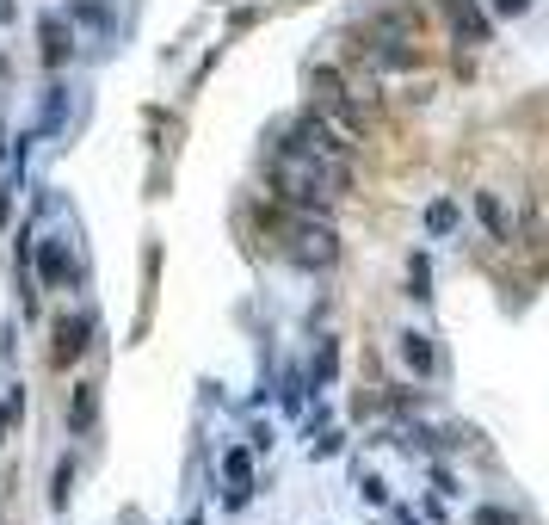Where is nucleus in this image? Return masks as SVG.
<instances>
[{
    "mask_svg": "<svg viewBox=\"0 0 549 525\" xmlns=\"http://www.w3.org/2000/svg\"><path fill=\"white\" fill-rule=\"evenodd\" d=\"M284 149H303V155H321V161H346V155H352V136H346L334 118H321V112H303Z\"/></svg>",
    "mask_w": 549,
    "mask_h": 525,
    "instance_id": "nucleus-1",
    "label": "nucleus"
},
{
    "mask_svg": "<svg viewBox=\"0 0 549 525\" xmlns=\"http://www.w3.org/2000/svg\"><path fill=\"white\" fill-rule=\"evenodd\" d=\"M315 112H321V118H334L346 136H358V130H364V105L346 93L340 68H315Z\"/></svg>",
    "mask_w": 549,
    "mask_h": 525,
    "instance_id": "nucleus-2",
    "label": "nucleus"
},
{
    "mask_svg": "<svg viewBox=\"0 0 549 525\" xmlns=\"http://www.w3.org/2000/svg\"><path fill=\"white\" fill-rule=\"evenodd\" d=\"M284 235H290V260H297V266H334L340 260V241H334V229H327L321 217L290 223Z\"/></svg>",
    "mask_w": 549,
    "mask_h": 525,
    "instance_id": "nucleus-3",
    "label": "nucleus"
},
{
    "mask_svg": "<svg viewBox=\"0 0 549 525\" xmlns=\"http://www.w3.org/2000/svg\"><path fill=\"white\" fill-rule=\"evenodd\" d=\"M93 334H99V322L81 309V315H62L56 322V346H50V365H75L87 346H93Z\"/></svg>",
    "mask_w": 549,
    "mask_h": 525,
    "instance_id": "nucleus-4",
    "label": "nucleus"
},
{
    "mask_svg": "<svg viewBox=\"0 0 549 525\" xmlns=\"http://www.w3.org/2000/svg\"><path fill=\"white\" fill-rule=\"evenodd\" d=\"M445 19L457 31V44H488L494 38V19H488L482 0H445Z\"/></svg>",
    "mask_w": 549,
    "mask_h": 525,
    "instance_id": "nucleus-5",
    "label": "nucleus"
},
{
    "mask_svg": "<svg viewBox=\"0 0 549 525\" xmlns=\"http://www.w3.org/2000/svg\"><path fill=\"white\" fill-rule=\"evenodd\" d=\"M38 278L50 291H68L81 278V260H75V248H68V241H44L38 248Z\"/></svg>",
    "mask_w": 549,
    "mask_h": 525,
    "instance_id": "nucleus-6",
    "label": "nucleus"
},
{
    "mask_svg": "<svg viewBox=\"0 0 549 525\" xmlns=\"http://www.w3.org/2000/svg\"><path fill=\"white\" fill-rule=\"evenodd\" d=\"M38 56H44V68H62L68 56H75V19L68 13H50L38 25Z\"/></svg>",
    "mask_w": 549,
    "mask_h": 525,
    "instance_id": "nucleus-7",
    "label": "nucleus"
},
{
    "mask_svg": "<svg viewBox=\"0 0 549 525\" xmlns=\"http://www.w3.org/2000/svg\"><path fill=\"white\" fill-rule=\"evenodd\" d=\"M395 359L408 365L414 377H438V346H432V334H420V328L395 334Z\"/></svg>",
    "mask_w": 549,
    "mask_h": 525,
    "instance_id": "nucleus-8",
    "label": "nucleus"
},
{
    "mask_svg": "<svg viewBox=\"0 0 549 525\" xmlns=\"http://www.w3.org/2000/svg\"><path fill=\"white\" fill-rule=\"evenodd\" d=\"M475 217H482V229H488L494 241H512V235H519V223H512V210H506L500 192H475Z\"/></svg>",
    "mask_w": 549,
    "mask_h": 525,
    "instance_id": "nucleus-9",
    "label": "nucleus"
},
{
    "mask_svg": "<svg viewBox=\"0 0 549 525\" xmlns=\"http://www.w3.org/2000/svg\"><path fill=\"white\" fill-rule=\"evenodd\" d=\"M223 476H229V501L241 507L247 488H253V458H247V451H229V458H223Z\"/></svg>",
    "mask_w": 549,
    "mask_h": 525,
    "instance_id": "nucleus-10",
    "label": "nucleus"
},
{
    "mask_svg": "<svg viewBox=\"0 0 549 525\" xmlns=\"http://www.w3.org/2000/svg\"><path fill=\"white\" fill-rule=\"evenodd\" d=\"M93 408H99V383H81V390H75V408H68V420H75V427L87 433V427H93Z\"/></svg>",
    "mask_w": 549,
    "mask_h": 525,
    "instance_id": "nucleus-11",
    "label": "nucleus"
},
{
    "mask_svg": "<svg viewBox=\"0 0 549 525\" xmlns=\"http://www.w3.org/2000/svg\"><path fill=\"white\" fill-rule=\"evenodd\" d=\"M426 229H432V235H451V229H457V204H451V198L426 204Z\"/></svg>",
    "mask_w": 549,
    "mask_h": 525,
    "instance_id": "nucleus-12",
    "label": "nucleus"
},
{
    "mask_svg": "<svg viewBox=\"0 0 549 525\" xmlns=\"http://www.w3.org/2000/svg\"><path fill=\"white\" fill-rule=\"evenodd\" d=\"M482 7H488V19H525L531 0H482Z\"/></svg>",
    "mask_w": 549,
    "mask_h": 525,
    "instance_id": "nucleus-13",
    "label": "nucleus"
},
{
    "mask_svg": "<svg viewBox=\"0 0 549 525\" xmlns=\"http://www.w3.org/2000/svg\"><path fill=\"white\" fill-rule=\"evenodd\" d=\"M475 525H525L512 507H475Z\"/></svg>",
    "mask_w": 549,
    "mask_h": 525,
    "instance_id": "nucleus-14",
    "label": "nucleus"
}]
</instances>
